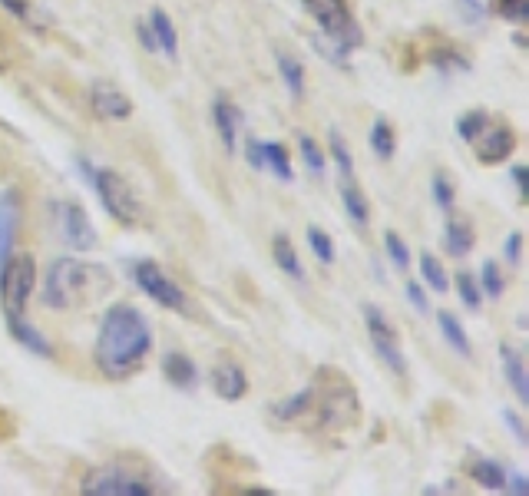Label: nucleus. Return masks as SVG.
I'll return each instance as SVG.
<instances>
[{
    "label": "nucleus",
    "mask_w": 529,
    "mask_h": 496,
    "mask_svg": "<svg viewBox=\"0 0 529 496\" xmlns=\"http://www.w3.org/2000/svg\"><path fill=\"white\" fill-rule=\"evenodd\" d=\"M444 242L450 248V255L463 258L477 242V232H473L470 219H463V215H447V225H444Z\"/></svg>",
    "instance_id": "obj_17"
},
{
    "label": "nucleus",
    "mask_w": 529,
    "mask_h": 496,
    "mask_svg": "<svg viewBox=\"0 0 529 496\" xmlns=\"http://www.w3.org/2000/svg\"><path fill=\"white\" fill-rule=\"evenodd\" d=\"M496 10H500L506 20H526L529 0H496Z\"/></svg>",
    "instance_id": "obj_36"
},
{
    "label": "nucleus",
    "mask_w": 529,
    "mask_h": 496,
    "mask_svg": "<svg viewBox=\"0 0 529 496\" xmlns=\"http://www.w3.org/2000/svg\"><path fill=\"white\" fill-rule=\"evenodd\" d=\"M480 282H483V291H487L490 298H503V275H500V265L496 262H483L480 268Z\"/></svg>",
    "instance_id": "obj_34"
},
{
    "label": "nucleus",
    "mask_w": 529,
    "mask_h": 496,
    "mask_svg": "<svg viewBox=\"0 0 529 496\" xmlns=\"http://www.w3.org/2000/svg\"><path fill=\"white\" fill-rule=\"evenodd\" d=\"M384 245H387V258L394 262V268L397 272H407V265H410V252H407V245H404V239L397 235L394 229L384 235Z\"/></svg>",
    "instance_id": "obj_32"
},
{
    "label": "nucleus",
    "mask_w": 529,
    "mask_h": 496,
    "mask_svg": "<svg viewBox=\"0 0 529 496\" xmlns=\"http://www.w3.org/2000/svg\"><path fill=\"white\" fill-rule=\"evenodd\" d=\"M153 351V331L143 311L133 305H113L106 311L100 338H96V368L110 381H126L146 364Z\"/></svg>",
    "instance_id": "obj_1"
},
{
    "label": "nucleus",
    "mask_w": 529,
    "mask_h": 496,
    "mask_svg": "<svg viewBox=\"0 0 529 496\" xmlns=\"http://www.w3.org/2000/svg\"><path fill=\"white\" fill-rule=\"evenodd\" d=\"M457 4L463 7V20H467V24H483V7H480V0H457Z\"/></svg>",
    "instance_id": "obj_39"
},
{
    "label": "nucleus",
    "mask_w": 529,
    "mask_h": 496,
    "mask_svg": "<svg viewBox=\"0 0 529 496\" xmlns=\"http://www.w3.org/2000/svg\"><path fill=\"white\" fill-rule=\"evenodd\" d=\"M278 73H282V83L291 93V100H301L305 96V67H301V60L291 57V53H278Z\"/></svg>",
    "instance_id": "obj_23"
},
{
    "label": "nucleus",
    "mask_w": 529,
    "mask_h": 496,
    "mask_svg": "<svg viewBox=\"0 0 529 496\" xmlns=\"http://www.w3.org/2000/svg\"><path fill=\"white\" fill-rule=\"evenodd\" d=\"M341 202H344V212H348V219L364 229L367 219H371V206H367L364 192L354 186V182H341Z\"/></svg>",
    "instance_id": "obj_24"
},
{
    "label": "nucleus",
    "mask_w": 529,
    "mask_h": 496,
    "mask_svg": "<svg viewBox=\"0 0 529 496\" xmlns=\"http://www.w3.org/2000/svg\"><path fill=\"white\" fill-rule=\"evenodd\" d=\"M80 493L86 496H149V493H156V487L149 480L136 477V473L116 467V463H106V467H93L86 473Z\"/></svg>",
    "instance_id": "obj_7"
},
{
    "label": "nucleus",
    "mask_w": 529,
    "mask_h": 496,
    "mask_svg": "<svg viewBox=\"0 0 529 496\" xmlns=\"http://www.w3.org/2000/svg\"><path fill=\"white\" fill-rule=\"evenodd\" d=\"M298 146H301V156H305V166L315 179L325 176V153H321V146L315 143L311 136H298Z\"/></svg>",
    "instance_id": "obj_29"
},
{
    "label": "nucleus",
    "mask_w": 529,
    "mask_h": 496,
    "mask_svg": "<svg viewBox=\"0 0 529 496\" xmlns=\"http://www.w3.org/2000/svg\"><path fill=\"white\" fill-rule=\"evenodd\" d=\"M364 325H367V338H371V348L377 351L387 368L397 377H407V361L401 351V338H397V328L391 325V318L384 315L377 305H364Z\"/></svg>",
    "instance_id": "obj_8"
},
{
    "label": "nucleus",
    "mask_w": 529,
    "mask_h": 496,
    "mask_svg": "<svg viewBox=\"0 0 529 496\" xmlns=\"http://www.w3.org/2000/svg\"><path fill=\"white\" fill-rule=\"evenodd\" d=\"M212 391L222 397V401H242L248 394V377L235 361H222L219 368L212 371Z\"/></svg>",
    "instance_id": "obj_13"
},
{
    "label": "nucleus",
    "mask_w": 529,
    "mask_h": 496,
    "mask_svg": "<svg viewBox=\"0 0 529 496\" xmlns=\"http://www.w3.org/2000/svg\"><path fill=\"white\" fill-rule=\"evenodd\" d=\"M212 123H215V129H219L225 149L235 153V149H239V129H242V110L239 106H235L232 100H225V96H215Z\"/></svg>",
    "instance_id": "obj_12"
},
{
    "label": "nucleus",
    "mask_w": 529,
    "mask_h": 496,
    "mask_svg": "<svg viewBox=\"0 0 529 496\" xmlns=\"http://www.w3.org/2000/svg\"><path fill=\"white\" fill-rule=\"evenodd\" d=\"M136 34H139V43H143L149 53H159V43L153 37V30H149V24H136Z\"/></svg>",
    "instance_id": "obj_43"
},
{
    "label": "nucleus",
    "mask_w": 529,
    "mask_h": 496,
    "mask_svg": "<svg viewBox=\"0 0 529 496\" xmlns=\"http://www.w3.org/2000/svg\"><path fill=\"white\" fill-rule=\"evenodd\" d=\"M506 490L516 493V496H523V493H529V480L526 477H513V483H506Z\"/></svg>",
    "instance_id": "obj_44"
},
{
    "label": "nucleus",
    "mask_w": 529,
    "mask_h": 496,
    "mask_svg": "<svg viewBox=\"0 0 529 496\" xmlns=\"http://www.w3.org/2000/svg\"><path fill=\"white\" fill-rule=\"evenodd\" d=\"M371 149H374L377 159H384V163L387 159H394V153H397V133L384 116H377L374 126H371Z\"/></svg>",
    "instance_id": "obj_25"
},
{
    "label": "nucleus",
    "mask_w": 529,
    "mask_h": 496,
    "mask_svg": "<svg viewBox=\"0 0 529 496\" xmlns=\"http://www.w3.org/2000/svg\"><path fill=\"white\" fill-rule=\"evenodd\" d=\"M470 473H473V480L480 483L483 490H490V493H503L506 490V470L500 467L496 460H487V457H477L470 463Z\"/></svg>",
    "instance_id": "obj_20"
},
{
    "label": "nucleus",
    "mask_w": 529,
    "mask_h": 496,
    "mask_svg": "<svg viewBox=\"0 0 529 496\" xmlns=\"http://www.w3.org/2000/svg\"><path fill=\"white\" fill-rule=\"evenodd\" d=\"M50 215H53V229H57V235L70 248L90 252V248H96V242H100V235H96L90 215H86L80 202H70V199L50 202Z\"/></svg>",
    "instance_id": "obj_9"
},
{
    "label": "nucleus",
    "mask_w": 529,
    "mask_h": 496,
    "mask_svg": "<svg viewBox=\"0 0 529 496\" xmlns=\"http://www.w3.org/2000/svg\"><path fill=\"white\" fill-rule=\"evenodd\" d=\"M90 186L96 189V196H100L103 202V209L113 215L120 225H136L139 222V199H136V192L133 186L120 176L116 169H93V182Z\"/></svg>",
    "instance_id": "obj_5"
},
{
    "label": "nucleus",
    "mask_w": 529,
    "mask_h": 496,
    "mask_svg": "<svg viewBox=\"0 0 529 496\" xmlns=\"http://www.w3.org/2000/svg\"><path fill=\"white\" fill-rule=\"evenodd\" d=\"M7 67V63H4V57H0V70H4Z\"/></svg>",
    "instance_id": "obj_46"
},
{
    "label": "nucleus",
    "mask_w": 529,
    "mask_h": 496,
    "mask_svg": "<svg viewBox=\"0 0 529 496\" xmlns=\"http://www.w3.org/2000/svg\"><path fill=\"white\" fill-rule=\"evenodd\" d=\"M163 374L172 387H179V391H192V387H196V377H199L196 364L179 351H169L163 358Z\"/></svg>",
    "instance_id": "obj_18"
},
{
    "label": "nucleus",
    "mask_w": 529,
    "mask_h": 496,
    "mask_svg": "<svg viewBox=\"0 0 529 496\" xmlns=\"http://www.w3.org/2000/svg\"><path fill=\"white\" fill-rule=\"evenodd\" d=\"M513 182H516V189H520V196H526V166L513 169Z\"/></svg>",
    "instance_id": "obj_45"
},
{
    "label": "nucleus",
    "mask_w": 529,
    "mask_h": 496,
    "mask_svg": "<svg viewBox=\"0 0 529 496\" xmlns=\"http://www.w3.org/2000/svg\"><path fill=\"white\" fill-rule=\"evenodd\" d=\"M17 225H20V199H17V192H0V265L7 262L10 248H14Z\"/></svg>",
    "instance_id": "obj_14"
},
{
    "label": "nucleus",
    "mask_w": 529,
    "mask_h": 496,
    "mask_svg": "<svg viewBox=\"0 0 529 496\" xmlns=\"http://www.w3.org/2000/svg\"><path fill=\"white\" fill-rule=\"evenodd\" d=\"M328 149H331L334 163H338V169H341V176H344V179H351V172H354V156H351V149L344 146V139H341L338 129H331V136H328Z\"/></svg>",
    "instance_id": "obj_31"
},
{
    "label": "nucleus",
    "mask_w": 529,
    "mask_h": 496,
    "mask_svg": "<svg viewBox=\"0 0 529 496\" xmlns=\"http://www.w3.org/2000/svg\"><path fill=\"white\" fill-rule=\"evenodd\" d=\"M301 4H305L308 14L315 17V24L325 30V37L338 47L341 60L364 43L361 24L354 20L348 0H301Z\"/></svg>",
    "instance_id": "obj_3"
},
{
    "label": "nucleus",
    "mask_w": 529,
    "mask_h": 496,
    "mask_svg": "<svg viewBox=\"0 0 529 496\" xmlns=\"http://www.w3.org/2000/svg\"><path fill=\"white\" fill-rule=\"evenodd\" d=\"M487 120H490L487 110H470V113H463L460 123H457V133L467 139V143H473V136H477L480 129L487 126Z\"/></svg>",
    "instance_id": "obj_33"
},
{
    "label": "nucleus",
    "mask_w": 529,
    "mask_h": 496,
    "mask_svg": "<svg viewBox=\"0 0 529 496\" xmlns=\"http://www.w3.org/2000/svg\"><path fill=\"white\" fill-rule=\"evenodd\" d=\"M113 278L103 265L77 262V258H57L47 268L43 278V305L47 308H73V305H93L110 291Z\"/></svg>",
    "instance_id": "obj_2"
},
{
    "label": "nucleus",
    "mask_w": 529,
    "mask_h": 496,
    "mask_svg": "<svg viewBox=\"0 0 529 496\" xmlns=\"http://www.w3.org/2000/svg\"><path fill=\"white\" fill-rule=\"evenodd\" d=\"M407 298H410V305H414L417 311H424V315L430 311V301H427L424 288H420L417 282H410V285H407Z\"/></svg>",
    "instance_id": "obj_41"
},
{
    "label": "nucleus",
    "mask_w": 529,
    "mask_h": 496,
    "mask_svg": "<svg viewBox=\"0 0 529 496\" xmlns=\"http://www.w3.org/2000/svg\"><path fill=\"white\" fill-rule=\"evenodd\" d=\"M437 325H440V334H444V341L450 344V348L457 351L460 358H470L473 348H470L467 331H463V325H460V318L450 315V311H440V315H437Z\"/></svg>",
    "instance_id": "obj_22"
},
{
    "label": "nucleus",
    "mask_w": 529,
    "mask_h": 496,
    "mask_svg": "<svg viewBox=\"0 0 529 496\" xmlns=\"http://www.w3.org/2000/svg\"><path fill=\"white\" fill-rule=\"evenodd\" d=\"M129 272H133V282L143 288L146 295L156 301V305H163L166 311H176V315H192L189 295L176 282H172V278L156 262H149V258H139V262L129 265Z\"/></svg>",
    "instance_id": "obj_6"
},
{
    "label": "nucleus",
    "mask_w": 529,
    "mask_h": 496,
    "mask_svg": "<svg viewBox=\"0 0 529 496\" xmlns=\"http://www.w3.org/2000/svg\"><path fill=\"white\" fill-rule=\"evenodd\" d=\"M34 285H37L34 255L27 252L7 255V262L0 265V305H4L7 318H24Z\"/></svg>",
    "instance_id": "obj_4"
},
{
    "label": "nucleus",
    "mask_w": 529,
    "mask_h": 496,
    "mask_svg": "<svg viewBox=\"0 0 529 496\" xmlns=\"http://www.w3.org/2000/svg\"><path fill=\"white\" fill-rule=\"evenodd\" d=\"M420 275H424V282L437 291V295H444V291H450V278L444 272V265H440V258L437 255H430L424 252L420 255Z\"/></svg>",
    "instance_id": "obj_27"
},
{
    "label": "nucleus",
    "mask_w": 529,
    "mask_h": 496,
    "mask_svg": "<svg viewBox=\"0 0 529 496\" xmlns=\"http://www.w3.org/2000/svg\"><path fill=\"white\" fill-rule=\"evenodd\" d=\"M149 30H153L159 50H163L169 60H176V57H179V34H176V24L169 20L166 10L156 7L153 14H149Z\"/></svg>",
    "instance_id": "obj_19"
},
{
    "label": "nucleus",
    "mask_w": 529,
    "mask_h": 496,
    "mask_svg": "<svg viewBox=\"0 0 529 496\" xmlns=\"http://www.w3.org/2000/svg\"><path fill=\"white\" fill-rule=\"evenodd\" d=\"M500 361H503V377L510 381L516 397H520V404H529V377H526V368H523V354L516 348H510V344H503Z\"/></svg>",
    "instance_id": "obj_16"
},
{
    "label": "nucleus",
    "mask_w": 529,
    "mask_h": 496,
    "mask_svg": "<svg viewBox=\"0 0 529 496\" xmlns=\"http://www.w3.org/2000/svg\"><path fill=\"white\" fill-rule=\"evenodd\" d=\"M308 245H311V252H315V258L321 265H334V242H331V235L325 229H318V225H308Z\"/></svg>",
    "instance_id": "obj_28"
},
{
    "label": "nucleus",
    "mask_w": 529,
    "mask_h": 496,
    "mask_svg": "<svg viewBox=\"0 0 529 496\" xmlns=\"http://www.w3.org/2000/svg\"><path fill=\"white\" fill-rule=\"evenodd\" d=\"M503 424L513 430V437H516V444H529V437H526V424L520 420V414H513V411H503Z\"/></svg>",
    "instance_id": "obj_38"
},
{
    "label": "nucleus",
    "mask_w": 529,
    "mask_h": 496,
    "mask_svg": "<svg viewBox=\"0 0 529 496\" xmlns=\"http://www.w3.org/2000/svg\"><path fill=\"white\" fill-rule=\"evenodd\" d=\"M245 156H248V163H252V169L262 172L265 163H262V143L258 139H245Z\"/></svg>",
    "instance_id": "obj_42"
},
{
    "label": "nucleus",
    "mask_w": 529,
    "mask_h": 496,
    "mask_svg": "<svg viewBox=\"0 0 529 496\" xmlns=\"http://www.w3.org/2000/svg\"><path fill=\"white\" fill-rule=\"evenodd\" d=\"M7 328H10V334H14V341L20 344V348H27L30 354H37V358H53V344L43 338L27 318H7Z\"/></svg>",
    "instance_id": "obj_15"
},
{
    "label": "nucleus",
    "mask_w": 529,
    "mask_h": 496,
    "mask_svg": "<svg viewBox=\"0 0 529 496\" xmlns=\"http://www.w3.org/2000/svg\"><path fill=\"white\" fill-rule=\"evenodd\" d=\"M516 149V133L510 123L503 120H487V126L473 136V153L483 166H500L513 156Z\"/></svg>",
    "instance_id": "obj_10"
},
{
    "label": "nucleus",
    "mask_w": 529,
    "mask_h": 496,
    "mask_svg": "<svg viewBox=\"0 0 529 496\" xmlns=\"http://www.w3.org/2000/svg\"><path fill=\"white\" fill-rule=\"evenodd\" d=\"M0 7L10 10L17 20H34V4L30 0H0Z\"/></svg>",
    "instance_id": "obj_37"
},
{
    "label": "nucleus",
    "mask_w": 529,
    "mask_h": 496,
    "mask_svg": "<svg viewBox=\"0 0 529 496\" xmlns=\"http://www.w3.org/2000/svg\"><path fill=\"white\" fill-rule=\"evenodd\" d=\"M457 291H460V301L470 311H477L483 305V288H480L477 278H473V272H460L457 275Z\"/></svg>",
    "instance_id": "obj_30"
},
{
    "label": "nucleus",
    "mask_w": 529,
    "mask_h": 496,
    "mask_svg": "<svg viewBox=\"0 0 529 496\" xmlns=\"http://www.w3.org/2000/svg\"><path fill=\"white\" fill-rule=\"evenodd\" d=\"M90 106L93 113L100 116V120H129V113H133V100L116 90L110 83H96L90 90Z\"/></svg>",
    "instance_id": "obj_11"
},
{
    "label": "nucleus",
    "mask_w": 529,
    "mask_h": 496,
    "mask_svg": "<svg viewBox=\"0 0 529 496\" xmlns=\"http://www.w3.org/2000/svg\"><path fill=\"white\" fill-rule=\"evenodd\" d=\"M430 189H434V199H437V206L450 212L453 209V182L447 172H434V182H430Z\"/></svg>",
    "instance_id": "obj_35"
},
{
    "label": "nucleus",
    "mask_w": 529,
    "mask_h": 496,
    "mask_svg": "<svg viewBox=\"0 0 529 496\" xmlns=\"http://www.w3.org/2000/svg\"><path fill=\"white\" fill-rule=\"evenodd\" d=\"M520 258H523V235L513 232L510 239H506V262H510V265H520Z\"/></svg>",
    "instance_id": "obj_40"
},
{
    "label": "nucleus",
    "mask_w": 529,
    "mask_h": 496,
    "mask_svg": "<svg viewBox=\"0 0 529 496\" xmlns=\"http://www.w3.org/2000/svg\"><path fill=\"white\" fill-rule=\"evenodd\" d=\"M262 163L282 182H291V159H288V149L282 143H262Z\"/></svg>",
    "instance_id": "obj_26"
},
{
    "label": "nucleus",
    "mask_w": 529,
    "mask_h": 496,
    "mask_svg": "<svg viewBox=\"0 0 529 496\" xmlns=\"http://www.w3.org/2000/svg\"><path fill=\"white\" fill-rule=\"evenodd\" d=\"M272 255H275V262H278V268H282L285 275H291L295 282H305V265H301V258H298L295 245H291L288 235H275Z\"/></svg>",
    "instance_id": "obj_21"
}]
</instances>
